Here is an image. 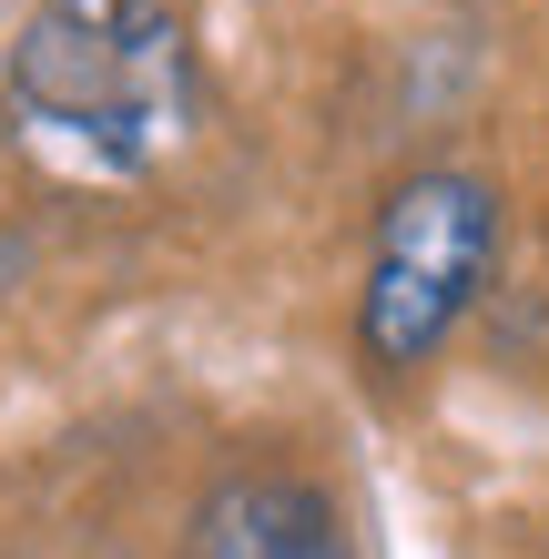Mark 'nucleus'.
Returning <instances> with one entry per match:
<instances>
[{
    "mask_svg": "<svg viewBox=\"0 0 549 559\" xmlns=\"http://www.w3.org/2000/svg\"><path fill=\"white\" fill-rule=\"evenodd\" d=\"M11 103L92 163L143 174L193 133V103H204L193 31L164 0H41L11 31Z\"/></svg>",
    "mask_w": 549,
    "mask_h": 559,
    "instance_id": "obj_1",
    "label": "nucleus"
},
{
    "mask_svg": "<svg viewBox=\"0 0 549 559\" xmlns=\"http://www.w3.org/2000/svg\"><path fill=\"white\" fill-rule=\"evenodd\" d=\"M499 265V193L458 174V163H428L377 204L367 235V285H357V346L377 377H407L458 336V316L478 306V285Z\"/></svg>",
    "mask_w": 549,
    "mask_h": 559,
    "instance_id": "obj_2",
    "label": "nucleus"
},
{
    "mask_svg": "<svg viewBox=\"0 0 549 559\" xmlns=\"http://www.w3.org/2000/svg\"><path fill=\"white\" fill-rule=\"evenodd\" d=\"M183 559H346V519H336V499L315 478L244 468L193 509Z\"/></svg>",
    "mask_w": 549,
    "mask_h": 559,
    "instance_id": "obj_3",
    "label": "nucleus"
},
{
    "mask_svg": "<svg viewBox=\"0 0 549 559\" xmlns=\"http://www.w3.org/2000/svg\"><path fill=\"white\" fill-rule=\"evenodd\" d=\"M0 11H11V0H0Z\"/></svg>",
    "mask_w": 549,
    "mask_h": 559,
    "instance_id": "obj_4",
    "label": "nucleus"
}]
</instances>
